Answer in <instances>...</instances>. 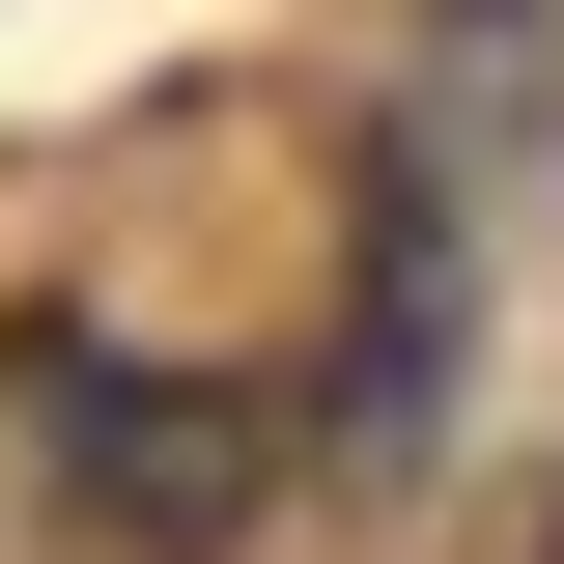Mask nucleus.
<instances>
[{"label":"nucleus","mask_w":564,"mask_h":564,"mask_svg":"<svg viewBox=\"0 0 564 564\" xmlns=\"http://www.w3.org/2000/svg\"><path fill=\"white\" fill-rule=\"evenodd\" d=\"M480 57H508V0H452V85L367 141V282H339V395H311L339 480H395L423 423H452V311H480Z\"/></svg>","instance_id":"obj_1"},{"label":"nucleus","mask_w":564,"mask_h":564,"mask_svg":"<svg viewBox=\"0 0 564 564\" xmlns=\"http://www.w3.org/2000/svg\"><path fill=\"white\" fill-rule=\"evenodd\" d=\"M29 452H57L85 536H141V564H226L254 480H282V423L226 395V367H141V339H29Z\"/></svg>","instance_id":"obj_2"}]
</instances>
